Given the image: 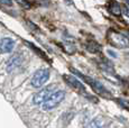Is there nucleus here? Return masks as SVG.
I'll list each match as a JSON object with an SVG mask.
<instances>
[{
	"label": "nucleus",
	"mask_w": 129,
	"mask_h": 128,
	"mask_svg": "<svg viewBox=\"0 0 129 128\" xmlns=\"http://www.w3.org/2000/svg\"><path fill=\"white\" fill-rule=\"evenodd\" d=\"M17 2H18L20 6H23L25 9H29L31 7V5H30V2L28 1V0H16Z\"/></svg>",
	"instance_id": "12"
},
{
	"label": "nucleus",
	"mask_w": 129,
	"mask_h": 128,
	"mask_svg": "<svg viewBox=\"0 0 129 128\" xmlns=\"http://www.w3.org/2000/svg\"><path fill=\"white\" fill-rule=\"evenodd\" d=\"M54 88H55L54 85H48V87H46V88H44V89H42L41 91H38V92L34 95L33 102L35 103V105H43V103L51 97L52 93L54 92Z\"/></svg>",
	"instance_id": "5"
},
{
	"label": "nucleus",
	"mask_w": 129,
	"mask_h": 128,
	"mask_svg": "<svg viewBox=\"0 0 129 128\" xmlns=\"http://www.w3.org/2000/svg\"><path fill=\"white\" fill-rule=\"evenodd\" d=\"M71 71L74 73V74H76L78 77H80L81 79H83L84 81H85L86 83H89V84L92 87V89L95 91V92H98L99 94H101V95H105V97H110V93L107 91V89L105 87H103V84L101 82H99V81H96V80H93L92 78H90V77H86V75H84L82 74V73H80L79 71H76L75 69H71Z\"/></svg>",
	"instance_id": "2"
},
{
	"label": "nucleus",
	"mask_w": 129,
	"mask_h": 128,
	"mask_svg": "<svg viewBox=\"0 0 129 128\" xmlns=\"http://www.w3.org/2000/svg\"><path fill=\"white\" fill-rule=\"evenodd\" d=\"M0 4L5 5V6H11V0H0Z\"/></svg>",
	"instance_id": "14"
},
{
	"label": "nucleus",
	"mask_w": 129,
	"mask_h": 128,
	"mask_svg": "<svg viewBox=\"0 0 129 128\" xmlns=\"http://www.w3.org/2000/svg\"><path fill=\"white\" fill-rule=\"evenodd\" d=\"M107 39L112 46L118 48H127L129 47V38L126 35L117 31L110 30L107 34Z\"/></svg>",
	"instance_id": "1"
},
{
	"label": "nucleus",
	"mask_w": 129,
	"mask_h": 128,
	"mask_svg": "<svg viewBox=\"0 0 129 128\" xmlns=\"http://www.w3.org/2000/svg\"><path fill=\"white\" fill-rule=\"evenodd\" d=\"M88 50L91 52V53H96V52H99L101 50V46L98 45L96 43H94V42H92V43H90L88 45Z\"/></svg>",
	"instance_id": "11"
},
{
	"label": "nucleus",
	"mask_w": 129,
	"mask_h": 128,
	"mask_svg": "<svg viewBox=\"0 0 129 128\" xmlns=\"http://www.w3.org/2000/svg\"><path fill=\"white\" fill-rule=\"evenodd\" d=\"M15 47V41L9 37H5L0 42V53H10Z\"/></svg>",
	"instance_id": "7"
},
{
	"label": "nucleus",
	"mask_w": 129,
	"mask_h": 128,
	"mask_svg": "<svg viewBox=\"0 0 129 128\" xmlns=\"http://www.w3.org/2000/svg\"><path fill=\"white\" fill-rule=\"evenodd\" d=\"M108 9H109V11L113 15V16H120V15H121L120 6H119V4L117 1H115V0H112V1L109 4Z\"/></svg>",
	"instance_id": "9"
},
{
	"label": "nucleus",
	"mask_w": 129,
	"mask_h": 128,
	"mask_svg": "<svg viewBox=\"0 0 129 128\" xmlns=\"http://www.w3.org/2000/svg\"><path fill=\"white\" fill-rule=\"evenodd\" d=\"M21 63H23V56H21V54H19V53L15 54L14 56H11L9 58L8 63H7V72L8 73L14 72L15 70H17L21 65Z\"/></svg>",
	"instance_id": "6"
},
{
	"label": "nucleus",
	"mask_w": 129,
	"mask_h": 128,
	"mask_svg": "<svg viewBox=\"0 0 129 128\" xmlns=\"http://www.w3.org/2000/svg\"><path fill=\"white\" fill-rule=\"evenodd\" d=\"M125 13H126V15H127V16L129 17V9L127 8V9H126V10H125Z\"/></svg>",
	"instance_id": "15"
},
{
	"label": "nucleus",
	"mask_w": 129,
	"mask_h": 128,
	"mask_svg": "<svg viewBox=\"0 0 129 128\" xmlns=\"http://www.w3.org/2000/svg\"><path fill=\"white\" fill-rule=\"evenodd\" d=\"M48 79H49V71L47 69H41V70H37L34 73L30 83L34 88H42L48 81Z\"/></svg>",
	"instance_id": "4"
},
{
	"label": "nucleus",
	"mask_w": 129,
	"mask_h": 128,
	"mask_svg": "<svg viewBox=\"0 0 129 128\" xmlns=\"http://www.w3.org/2000/svg\"><path fill=\"white\" fill-rule=\"evenodd\" d=\"M64 79H65L66 82H68L72 88H74L75 90L81 91V92H84V91H85V88H84V85L80 82V80L74 78L73 75H64Z\"/></svg>",
	"instance_id": "8"
},
{
	"label": "nucleus",
	"mask_w": 129,
	"mask_h": 128,
	"mask_svg": "<svg viewBox=\"0 0 129 128\" xmlns=\"http://www.w3.org/2000/svg\"><path fill=\"white\" fill-rule=\"evenodd\" d=\"M89 126H90V128H103V124L100 118H96V119H94L90 122Z\"/></svg>",
	"instance_id": "10"
},
{
	"label": "nucleus",
	"mask_w": 129,
	"mask_h": 128,
	"mask_svg": "<svg viewBox=\"0 0 129 128\" xmlns=\"http://www.w3.org/2000/svg\"><path fill=\"white\" fill-rule=\"evenodd\" d=\"M125 1H128V0H125Z\"/></svg>",
	"instance_id": "16"
},
{
	"label": "nucleus",
	"mask_w": 129,
	"mask_h": 128,
	"mask_svg": "<svg viewBox=\"0 0 129 128\" xmlns=\"http://www.w3.org/2000/svg\"><path fill=\"white\" fill-rule=\"evenodd\" d=\"M64 98H65V92H64V91H62V90L55 91V92L52 93L51 97L42 105V108H43V110H46V111L47 110L54 109V108H56L59 103L63 101Z\"/></svg>",
	"instance_id": "3"
},
{
	"label": "nucleus",
	"mask_w": 129,
	"mask_h": 128,
	"mask_svg": "<svg viewBox=\"0 0 129 128\" xmlns=\"http://www.w3.org/2000/svg\"><path fill=\"white\" fill-rule=\"evenodd\" d=\"M26 44H27V45H29V46H30V47H31V48H34V50H35V51H36V53H37V54H38V55H41V56H42V57H45V55H44V53H43V52H42L41 50H39V48H37V47H36V46H34V45H33V44H30V43H29V42H26Z\"/></svg>",
	"instance_id": "13"
}]
</instances>
